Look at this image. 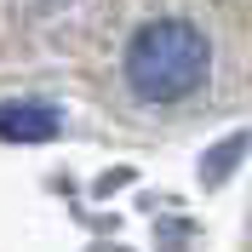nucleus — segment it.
<instances>
[{"label":"nucleus","mask_w":252,"mask_h":252,"mask_svg":"<svg viewBox=\"0 0 252 252\" xmlns=\"http://www.w3.org/2000/svg\"><path fill=\"white\" fill-rule=\"evenodd\" d=\"M0 138H12V143L58 138V109H46V103H0Z\"/></svg>","instance_id":"f03ea898"},{"label":"nucleus","mask_w":252,"mask_h":252,"mask_svg":"<svg viewBox=\"0 0 252 252\" xmlns=\"http://www.w3.org/2000/svg\"><path fill=\"white\" fill-rule=\"evenodd\" d=\"M206 63H212V52H206L201 34L189 29V23H178V17H160V23H149L132 40L126 80L149 103H178V97H189L206 80Z\"/></svg>","instance_id":"f257e3e1"}]
</instances>
